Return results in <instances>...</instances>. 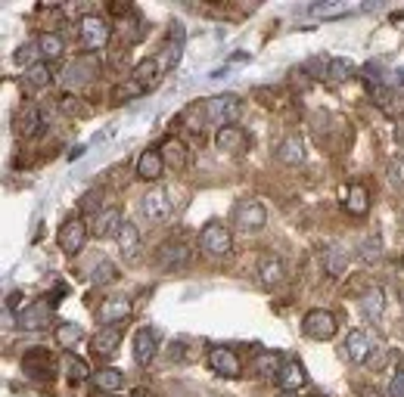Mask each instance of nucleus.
Segmentation results:
<instances>
[{
	"label": "nucleus",
	"mask_w": 404,
	"mask_h": 397,
	"mask_svg": "<svg viewBox=\"0 0 404 397\" xmlns=\"http://www.w3.org/2000/svg\"><path fill=\"white\" fill-rule=\"evenodd\" d=\"M84 338V329L78 323H62V326H57V341H59V348H75L78 341Z\"/></svg>",
	"instance_id": "39"
},
{
	"label": "nucleus",
	"mask_w": 404,
	"mask_h": 397,
	"mask_svg": "<svg viewBox=\"0 0 404 397\" xmlns=\"http://www.w3.org/2000/svg\"><path fill=\"white\" fill-rule=\"evenodd\" d=\"M277 397H295V394H290V391H280Z\"/></svg>",
	"instance_id": "53"
},
{
	"label": "nucleus",
	"mask_w": 404,
	"mask_h": 397,
	"mask_svg": "<svg viewBox=\"0 0 404 397\" xmlns=\"http://www.w3.org/2000/svg\"><path fill=\"white\" fill-rule=\"evenodd\" d=\"M280 367H283V357L274 354V351H264V354L255 357L252 369H255V376H259V379H277Z\"/></svg>",
	"instance_id": "32"
},
{
	"label": "nucleus",
	"mask_w": 404,
	"mask_h": 397,
	"mask_svg": "<svg viewBox=\"0 0 404 397\" xmlns=\"http://www.w3.org/2000/svg\"><path fill=\"white\" fill-rule=\"evenodd\" d=\"M308 397H321V394H308Z\"/></svg>",
	"instance_id": "54"
},
{
	"label": "nucleus",
	"mask_w": 404,
	"mask_h": 397,
	"mask_svg": "<svg viewBox=\"0 0 404 397\" xmlns=\"http://www.w3.org/2000/svg\"><path fill=\"white\" fill-rule=\"evenodd\" d=\"M19 326L22 329H28V332H44V329H50L53 326V305L47 298L41 301H35L31 307H25L19 314Z\"/></svg>",
	"instance_id": "11"
},
{
	"label": "nucleus",
	"mask_w": 404,
	"mask_h": 397,
	"mask_svg": "<svg viewBox=\"0 0 404 397\" xmlns=\"http://www.w3.org/2000/svg\"><path fill=\"white\" fill-rule=\"evenodd\" d=\"M401 261H404V258H401Z\"/></svg>",
	"instance_id": "56"
},
{
	"label": "nucleus",
	"mask_w": 404,
	"mask_h": 397,
	"mask_svg": "<svg viewBox=\"0 0 404 397\" xmlns=\"http://www.w3.org/2000/svg\"><path fill=\"white\" fill-rule=\"evenodd\" d=\"M323 270L330 276H342L348 270V252L342 245H330L323 252Z\"/></svg>",
	"instance_id": "30"
},
{
	"label": "nucleus",
	"mask_w": 404,
	"mask_h": 397,
	"mask_svg": "<svg viewBox=\"0 0 404 397\" xmlns=\"http://www.w3.org/2000/svg\"><path fill=\"white\" fill-rule=\"evenodd\" d=\"M255 276H259V286H261V289H277V286L286 279V264H283V258H277V255H261V258H259V267H255Z\"/></svg>",
	"instance_id": "16"
},
{
	"label": "nucleus",
	"mask_w": 404,
	"mask_h": 397,
	"mask_svg": "<svg viewBox=\"0 0 404 397\" xmlns=\"http://www.w3.org/2000/svg\"><path fill=\"white\" fill-rule=\"evenodd\" d=\"M109 13L112 16H131L134 13V6H128L124 0H115V4H109Z\"/></svg>",
	"instance_id": "48"
},
{
	"label": "nucleus",
	"mask_w": 404,
	"mask_h": 397,
	"mask_svg": "<svg viewBox=\"0 0 404 397\" xmlns=\"http://www.w3.org/2000/svg\"><path fill=\"white\" fill-rule=\"evenodd\" d=\"M184 128L190 134H202V128H208V115H206V103H193L184 112Z\"/></svg>",
	"instance_id": "36"
},
{
	"label": "nucleus",
	"mask_w": 404,
	"mask_h": 397,
	"mask_svg": "<svg viewBox=\"0 0 404 397\" xmlns=\"http://www.w3.org/2000/svg\"><path fill=\"white\" fill-rule=\"evenodd\" d=\"M131 310H134V307H131L128 298H106L103 305H100L97 314H100V320H103V323L119 326V323H124L131 317Z\"/></svg>",
	"instance_id": "24"
},
{
	"label": "nucleus",
	"mask_w": 404,
	"mask_h": 397,
	"mask_svg": "<svg viewBox=\"0 0 404 397\" xmlns=\"http://www.w3.org/2000/svg\"><path fill=\"white\" fill-rule=\"evenodd\" d=\"M97 75H100L97 59H93L90 53H84V56H78V59H72V62L66 66V72H62V84L75 87V84H88V81H93Z\"/></svg>",
	"instance_id": "13"
},
{
	"label": "nucleus",
	"mask_w": 404,
	"mask_h": 397,
	"mask_svg": "<svg viewBox=\"0 0 404 397\" xmlns=\"http://www.w3.org/2000/svg\"><path fill=\"white\" fill-rule=\"evenodd\" d=\"M274 155H277V161H283V165H302V161H305V140L299 134H286L274 146Z\"/></svg>",
	"instance_id": "22"
},
{
	"label": "nucleus",
	"mask_w": 404,
	"mask_h": 397,
	"mask_svg": "<svg viewBox=\"0 0 404 397\" xmlns=\"http://www.w3.org/2000/svg\"><path fill=\"white\" fill-rule=\"evenodd\" d=\"M277 385L280 391H299L302 385H305V369H302L299 360H283V367L277 372Z\"/></svg>",
	"instance_id": "25"
},
{
	"label": "nucleus",
	"mask_w": 404,
	"mask_h": 397,
	"mask_svg": "<svg viewBox=\"0 0 404 397\" xmlns=\"http://www.w3.org/2000/svg\"><path fill=\"white\" fill-rule=\"evenodd\" d=\"M388 397H404V369H398L388 382Z\"/></svg>",
	"instance_id": "47"
},
{
	"label": "nucleus",
	"mask_w": 404,
	"mask_h": 397,
	"mask_svg": "<svg viewBox=\"0 0 404 397\" xmlns=\"http://www.w3.org/2000/svg\"><path fill=\"white\" fill-rule=\"evenodd\" d=\"M230 221H233V227H237V230L255 233V230H261L264 224H268V212H264V205L259 199H243L230 212Z\"/></svg>",
	"instance_id": "3"
},
{
	"label": "nucleus",
	"mask_w": 404,
	"mask_h": 397,
	"mask_svg": "<svg viewBox=\"0 0 404 397\" xmlns=\"http://www.w3.org/2000/svg\"><path fill=\"white\" fill-rule=\"evenodd\" d=\"M239 97H233V93H218V97L206 99V115L208 121L218 124V128H224V124H237L239 118Z\"/></svg>",
	"instance_id": "4"
},
{
	"label": "nucleus",
	"mask_w": 404,
	"mask_h": 397,
	"mask_svg": "<svg viewBox=\"0 0 404 397\" xmlns=\"http://www.w3.org/2000/svg\"><path fill=\"white\" fill-rule=\"evenodd\" d=\"M37 53H41V47H37L35 41H28V44H22L19 50H16V62H19V66H35L37 62Z\"/></svg>",
	"instance_id": "44"
},
{
	"label": "nucleus",
	"mask_w": 404,
	"mask_h": 397,
	"mask_svg": "<svg viewBox=\"0 0 404 397\" xmlns=\"http://www.w3.org/2000/svg\"><path fill=\"white\" fill-rule=\"evenodd\" d=\"M398 143H404V124L398 128Z\"/></svg>",
	"instance_id": "51"
},
{
	"label": "nucleus",
	"mask_w": 404,
	"mask_h": 397,
	"mask_svg": "<svg viewBox=\"0 0 404 397\" xmlns=\"http://www.w3.org/2000/svg\"><path fill=\"white\" fill-rule=\"evenodd\" d=\"M44 128H47V115L37 103H25L19 109V115H16V130H19V137H25V140L37 137Z\"/></svg>",
	"instance_id": "14"
},
{
	"label": "nucleus",
	"mask_w": 404,
	"mask_h": 397,
	"mask_svg": "<svg viewBox=\"0 0 404 397\" xmlns=\"http://www.w3.org/2000/svg\"><path fill=\"white\" fill-rule=\"evenodd\" d=\"M90 382H93V388H97V391H103V394H115V391L121 388L124 376H121L119 369H109V367H106V369H97V372H93Z\"/></svg>",
	"instance_id": "31"
},
{
	"label": "nucleus",
	"mask_w": 404,
	"mask_h": 397,
	"mask_svg": "<svg viewBox=\"0 0 404 397\" xmlns=\"http://www.w3.org/2000/svg\"><path fill=\"white\" fill-rule=\"evenodd\" d=\"M155 354H159V332L153 326H140L134 332V363L150 367L155 360Z\"/></svg>",
	"instance_id": "12"
},
{
	"label": "nucleus",
	"mask_w": 404,
	"mask_h": 397,
	"mask_svg": "<svg viewBox=\"0 0 404 397\" xmlns=\"http://www.w3.org/2000/svg\"><path fill=\"white\" fill-rule=\"evenodd\" d=\"M386 363H388V348H373V354L367 357L364 367H367V369H383Z\"/></svg>",
	"instance_id": "46"
},
{
	"label": "nucleus",
	"mask_w": 404,
	"mask_h": 397,
	"mask_svg": "<svg viewBox=\"0 0 404 397\" xmlns=\"http://www.w3.org/2000/svg\"><path fill=\"white\" fill-rule=\"evenodd\" d=\"M121 212L119 208H103L97 217L90 221V233L93 236H100V239H106V236H119V230H121Z\"/></svg>",
	"instance_id": "23"
},
{
	"label": "nucleus",
	"mask_w": 404,
	"mask_h": 397,
	"mask_svg": "<svg viewBox=\"0 0 404 397\" xmlns=\"http://www.w3.org/2000/svg\"><path fill=\"white\" fill-rule=\"evenodd\" d=\"M140 212H143L146 221L159 224L165 221L171 214V202H168V190H162V186H153V190L143 193V199H140Z\"/></svg>",
	"instance_id": "10"
},
{
	"label": "nucleus",
	"mask_w": 404,
	"mask_h": 397,
	"mask_svg": "<svg viewBox=\"0 0 404 397\" xmlns=\"http://www.w3.org/2000/svg\"><path fill=\"white\" fill-rule=\"evenodd\" d=\"M57 109H59L62 115H72V118H75V115H81V112H84L81 99L72 97V93H66V97H59V99H57Z\"/></svg>",
	"instance_id": "45"
},
{
	"label": "nucleus",
	"mask_w": 404,
	"mask_h": 397,
	"mask_svg": "<svg viewBox=\"0 0 404 397\" xmlns=\"http://www.w3.org/2000/svg\"><path fill=\"white\" fill-rule=\"evenodd\" d=\"M78 41H81L84 50H103V47L109 44V25L100 16H81L78 19Z\"/></svg>",
	"instance_id": "5"
},
{
	"label": "nucleus",
	"mask_w": 404,
	"mask_h": 397,
	"mask_svg": "<svg viewBox=\"0 0 404 397\" xmlns=\"http://www.w3.org/2000/svg\"><path fill=\"white\" fill-rule=\"evenodd\" d=\"M302 332L314 341H330V338H336V332H339V320H336V314H330V310L314 307L302 317Z\"/></svg>",
	"instance_id": "2"
},
{
	"label": "nucleus",
	"mask_w": 404,
	"mask_h": 397,
	"mask_svg": "<svg viewBox=\"0 0 404 397\" xmlns=\"http://www.w3.org/2000/svg\"><path fill=\"white\" fill-rule=\"evenodd\" d=\"M137 177L140 181H146V183H155L162 177V171H165V159H162V152L155 149V146H150V149H143L140 152V159H137Z\"/></svg>",
	"instance_id": "21"
},
{
	"label": "nucleus",
	"mask_w": 404,
	"mask_h": 397,
	"mask_svg": "<svg viewBox=\"0 0 404 397\" xmlns=\"http://www.w3.org/2000/svg\"><path fill=\"white\" fill-rule=\"evenodd\" d=\"M162 159H165V165L171 171H184L186 165H190V149H186V143L181 137H165L159 146Z\"/></svg>",
	"instance_id": "20"
},
{
	"label": "nucleus",
	"mask_w": 404,
	"mask_h": 397,
	"mask_svg": "<svg viewBox=\"0 0 404 397\" xmlns=\"http://www.w3.org/2000/svg\"><path fill=\"white\" fill-rule=\"evenodd\" d=\"M215 146L218 152H227V155H239L249 149V134L239 124H224V128H218L215 134Z\"/></svg>",
	"instance_id": "15"
},
{
	"label": "nucleus",
	"mask_w": 404,
	"mask_h": 397,
	"mask_svg": "<svg viewBox=\"0 0 404 397\" xmlns=\"http://www.w3.org/2000/svg\"><path fill=\"white\" fill-rule=\"evenodd\" d=\"M37 47H41V53L47 59H59L66 53V41H62V35H57V31H41L37 35Z\"/></svg>",
	"instance_id": "34"
},
{
	"label": "nucleus",
	"mask_w": 404,
	"mask_h": 397,
	"mask_svg": "<svg viewBox=\"0 0 404 397\" xmlns=\"http://www.w3.org/2000/svg\"><path fill=\"white\" fill-rule=\"evenodd\" d=\"M88 236H90L88 224H84L81 217H69V221L59 227V248L69 255V258H75L78 252H84Z\"/></svg>",
	"instance_id": "8"
},
{
	"label": "nucleus",
	"mask_w": 404,
	"mask_h": 397,
	"mask_svg": "<svg viewBox=\"0 0 404 397\" xmlns=\"http://www.w3.org/2000/svg\"><path fill=\"white\" fill-rule=\"evenodd\" d=\"M50 81H53V68L47 66V62H35L31 68H25V87L41 90V87H47Z\"/></svg>",
	"instance_id": "35"
},
{
	"label": "nucleus",
	"mask_w": 404,
	"mask_h": 397,
	"mask_svg": "<svg viewBox=\"0 0 404 397\" xmlns=\"http://www.w3.org/2000/svg\"><path fill=\"white\" fill-rule=\"evenodd\" d=\"M103 199H106V193L103 190H100V186H93V190H88V193H84V196H81V212L84 214H93V217H97L100 212H103Z\"/></svg>",
	"instance_id": "42"
},
{
	"label": "nucleus",
	"mask_w": 404,
	"mask_h": 397,
	"mask_svg": "<svg viewBox=\"0 0 404 397\" xmlns=\"http://www.w3.org/2000/svg\"><path fill=\"white\" fill-rule=\"evenodd\" d=\"M131 397H150V394H146V391H140V388H137V391L131 394Z\"/></svg>",
	"instance_id": "52"
},
{
	"label": "nucleus",
	"mask_w": 404,
	"mask_h": 397,
	"mask_svg": "<svg viewBox=\"0 0 404 397\" xmlns=\"http://www.w3.org/2000/svg\"><path fill=\"white\" fill-rule=\"evenodd\" d=\"M22 369H25V376L31 379H57V360H53V354L47 351V348H31V351L22 357Z\"/></svg>",
	"instance_id": "9"
},
{
	"label": "nucleus",
	"mask_w": 404,
	"mask_h": 397,
	"mask_svg": "<svg viewBox=\"0 0 404 397\" xmlns=\"http://www.w3.org/2000/svg\"><path fill=\"white\" fill-rule=\"evenodd\" d=\"M115 243H119V252L124 255V258H134L137 248H140V230L131 221H124L121 230H119V236H115Z\"/></svg>",
	"instance_id": "29"
},
{
	"label": "nucleus",
	"mask_w": 404,
	"mask_h": 397,
	"mask_svg": "<svg viewBox=\"0 0 404 397\" xmlns=\"http://www.w3.org/2000/svg\"><path fill=\"white\" fill-rule=\"evenodd\" d=\"M386 255V245H383V236H367L357 243V258H361L364 264H376L383 261Z\"/></svg>",
	"instance_id": "33"
},
{
	"label": "nucleus",
	"mask_w": 404,
	"mask_h": 397,
	"mask_svg": "<svg viewBox=\"0 0 404 397\" xmlns=\"http://www.w3.org/2000/svg\"><path fill=\"white\" fill-rule=\"evenodd\" d=\"M19 301H22V292H13L10 298H6V305H10V307H19Z\"/></svg>",
	"instance_id": "50"
},
{
	"label": "nucleus",
	"mask_w": 404,
	"mask_h": 397,
	"mask_svg": "<svg viewBox=\"0 0 404 397\" xmlns=\"http://www.w3.org/2000/svg\"><path fill=\"white\" fill-rule=\"evenodd\" d=\"M330 59H333V56H311L302 68H305L311 78H317V81H326V72H330Z\"/></svg>",
	"instance_id": "43"
},
{
	"label": "nucleus",
	"mask_w": 404,
	"mask_h": 397,
	"mask_svg": "<svg viewBox=\"0 0 404 397\" xmlns=\"http://www.w3.org/2000/svg\"><path fill=\"white\" fill-rule=\"evenodd\" d=\"M348 78H355V62L352 59H342V56H333L330 59V72H326V81H348Z\"/></svg>",
	"instance_id": "38"
},
{
	"label": "nucleus",
	"mask_w": 404,
	"mask_h": 397,
	"mask_svg": "<svg viewBox=\"0 0 404 397\" xmlns=\"http://www.w3.org/2000/svg\"><path fill=\"white\" fill-rule=\"evenodd\" d=\"M361 310L370 320H379V317L386 314V292L379 289V286H370V289L361 295Z\"/></svg>",
	"instance_id": "28"
},
{
	"label": "nucleus",
	"mask_w": 404,
	"mask_h": 397,
	"mask_svg": "<svg viewBox=\"0 0 404 397\" xmlns=\"http://www.w3.org/2000/svg\"><path fill=\"white\" fill-rule=\"evenodd\" d=\"M181 53H184V31L177 28V25H171L168 41L162 44L159 56H155V62H159V68H162V75L171 72V68L177 66V59H181Z\"/></svg>",
	"instance_id": "19"
},
{
	"label": "nucleus",
	"mask_w": 404,
	"mask_h": 397,
	"mask_svg": "<svg viewBox=\"0 0 404 397\" xmlns=\"http://www.w3.org/2000/svg\"><path fill=\"white\" fill-rule=\"evenodd\" d=\"M62 367H66V372H69V379H72V382H84V379H93L90 367H88L84 360H78L75 354H66V357H62Z\"/></svg>",
	"instance_id": "40"
},
{
	"label": "nucleus",
	"mask_w": 404,
	"mask_h": 397,
	"mask_svg": "<svg viewBox=\"0 0 404 397\" xmlns=\"http://www.w3.org/2000/svg\"><path fill=\"white\" fill-rule=\"evenodd\" d=\"M131 78H134L140 87L150 93V90L155 87V84L162 81V68H159V62H155L153 56H146V59H140L137 66H134V72H131Z\"/></svg>",
	"instance_id": "26"
},
{
	"label": "nucleus",
	"mask_w": 404,
	"mask_h": 397,
	"mask_svg": "<svg viewBox=\"0 0 404 397\" xmlns=\"http://www.w3.org/2000/svg\"><path fill=\"white\" fill-rule=\"evenodd\" d=\"M143 87H140V84L134 81V78H131V81H124V84H115L112 90H109V103H128V99H134V97H143Z\"/></svg>",
	"instance_id": "37"
},
{
	"label": "nucleus",
	"mask_w": 404,
	"mask_h": 397,
	"mask_svg": "<svg viewBox=\"0 0 404 397\" xmlns=\"http://www.w3.org/2000/svg\"><path fill=\"white\" fill-rule=\"evenodd\" d=\"M373 354V345H370V338H367V332H348V338H345V357L352 363H367V357Z\"/></svg>",
	"instance_id": "27"
},
{
	"label": "nucleus",
	"mask_w": 404,
	"mask_h": 397,
	"mask_svg": "<svg viewBox=\"0 0 404 397\" xmlns=\"http://www.w3.org/2000/svg\"><path fill=\"white\" fill-rule=\"evenodd\" d=\"M106 397H119V394H106Z\"/></svg>",
	"instance_id": "55"
},
{
	"label": "nucleus",
	"mask_w": 404,
	"mask_h": 397,
	"mask_svg": "<svg viewBox=\"0 0 404 397\" xmlns=\"http://www.w3.org/2000/svg\"><path fill=\"white\" fill-rule=\"evenodd\" d=\"M339 202L348 214L361 217V214H367V208H370V193L364 183H348L339 190Z\"/></svg>",
	"instance_id": "18"
},
{
	"label": "nucleus",
	"mask_w": 404,
	"mask_h": 397,
	"mask_svg": "<svg viewBox=\"0 0 404 397\" xmlns=\"http://www.w3.org/2000/svg\"><path fill=\"white\" fill-rule=\"evenodd\" d=\"M119 279V267L112 261H100L97 267L90 270V283L93 286H106V283H115Z\"/></svg>",
	"instance_id": "41"
},
{
	"label": "nucleus",
	"mask_w": 404,
	"mask_h": 397,
	"mask_svg": "<svg viewBox=\"0 0 404 397\" xmlns=\"http://www.w3.org/2000/svg\"><path fill=\"white\" fill-rule=\"evenodd\" d=\"M193 261V248L186 245V239H168V243L159 245V255H155V264L162 270H184L190 267Z\"/></svg>",
	"instance_id": "6"
},
{
	"label": "nucleus",
	"mask_w": 404,
	"mask_h": 397,
	"mask_svg": "<svg viewBox=\"0 0 404 397\" xmlns=\"http://www.w3.org/2000/svg\"><path fill=\"white\" fill-rule=\"evenodd\" d=\"M196 245H199V252L206 255V258H227L230 248H233V236L221 221H208V224H202V230L196 236Z\"/></svg>",
	"instance_id": "1"
},
{
	"label": "nucleus",
	"mask_w": 404,
	"mask_h": 397,
	"mask_svg": "<svg viewBox=\"0 0 404 397\" xmlns=\"http://www.w3.org/2000/svg\"><path fill=\"white\" fill-rule=\"evenodd\" d=\"M357 397H383L376 391V388H370V385H357Z\"/></svg>",
	"instance_id": "49"
},
{
	"label": "nucleus",
	"mask_w": 404,
	"mask_h": 397,
	"mask_svg": "<svg viewBox=\"0 0 404 397\" xmlns=\"http://www.w3.org/2000/svg\"><path fill=\"white\" fill-rule=\"evenodd\" d=\"M206 360H208V369H212L215 376H221V379H237L239 372H243V363H239V354L233 351V348H224V345L208 348Z\"/></svg>",
	"instance_id": "7"
},
{
	"label": "nucleus",
	"mask_w": 404,
	"mask_h": 397,
	"mask_svg": "<svg viewBox=\"0 0 404 397\" xmlns=\"http://www.w3.org/2000/svg\"><path fill=\"white\" fill-rule=\"evenodd\" d=\"M121 336H124L121 323H119V326H103V329H100L97 336L90 338V354L100 357V360L112 357L115 351H119V345H121Z\"/></svg>",
	"instance_id": "17"
}]
</instances>
